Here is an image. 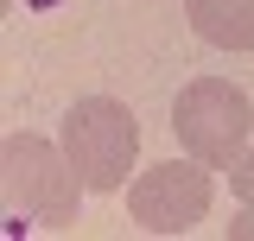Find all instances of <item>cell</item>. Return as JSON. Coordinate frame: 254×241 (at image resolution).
Instances as JSON below:
<instances>
[{"mask_svg":"<svg viewBox=\"0 0 254 241\" xmlns=\"http://www.w3.org/2000/svg\"><path fill=\"white\" fill-rule=\"evenodd\" d=\"M229 241H254V203L235 216V222H229Z\"/></svg>","mask_w":254,"mask_h":241,"instance_id":"7","label":"cell"},{"mask_svg":"<svg viewBox=\"0 0 254 241\" xmlns=\"http://www.w3.org/2000/svg\"><path fill=\"white\" fill-rule=\"evenodd\" d=\"M64 152H70V165L83 172L95 197H108V190H121L127 172H133V152H140V120L127 102L115 95H83V102H70V115H64Z\"/></svg>","mask_w":254,"mask_h":241,"instance_id":"3","label":"cell"},{"mask_svg":"<svg viewBox=\"0 0 254 241\" xmlns=\"http://www.w3.org/2000/svg\"><path fill=\"white\" fill-rule=\"evenodd\" d=\"M185 19L216 51H254V0H185Z\"/></svg>","mask_w":254,"mask_h":241,"instance_id":"5","label":"cell"},{"mask_svg":"<svg viewBox=\"0 0 254 241\" xmlns=\"http://www.w3.org/2000/svg\"><path fill=\"white\" fill-rule=\"evenodd\" d=\"M229 184H235V197H242V203H254V152H242V165L229 172Z\"/></svg>","mask_w":254,"mask_h":241,"instance_id":"6","label":"cell"},{"mask_svg":"<svg viewBox=\"0 0 254 241\" xmlns=\"http://www.w3.org/2000/svg\"><path fill=\"white\" fill-rule=\"evenodd\" d=\"M0 190H6V210L38 222V229H70L76 203H83V172L70 165V152L38 140V133H6L0 146Z\"/></svg>","mask_w":254,"mask_h":241,"instance_id":"1","label":"cell"},{"mask_svg":"<svg viewBox=\"0 0 254 241\" xmlns=\"http://www.w3.org/2000/svg\"><path fill=\"white\" fill-rule=\"evenodd\" d=\"M210 197H216V184L203 159H165L127 184V210L146 235H190L210 216Z\"/></svg>","mask_w":254,"mask_h":241,"instance_id":"4","label":"cell"},{"mask_svg":"<svg viewBox=\"0 0 254 241\" xmlns=\"http://www.w3.org/2000/svg\"><path fill=\"white\" fill-rule=\"evenodd\" d=\"M172 133L210 172H235L242 152H248V133H254V102L222 76H197L172 102Z\"/></svg>","mask_w":254,"mask_h":241,"instance_id":"2","label":"cell"}]
</instances>
